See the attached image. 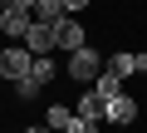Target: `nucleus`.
<instances>
[{"label":"nucleus","mask_w":147,"mask_h":133,"mask_svg":"<svg viewBox=\"0 0 147 133\" xmlns=\"http://www.w3.org/2000/svg\"><path fill=\"white\" fill-rule=\"evenodd\" d=\"M30 64H34V54H30L20 40H10L5 49H0V79H10V84L25 79V74H30Z\"/></svg>","instance_id":"2"},{"label":"nucleus","mask_w":147,"mask_h":133,"mask_svg":"<svg viewBox=\"0 0 147 133\" xmlns=\"http://www.w3.org/2000/svg\"><path fill=\"white\" fill-rule=\"evenodd\" d=\"M88 10V0H64V15H84Z\"/></svg>","instance_id":"13"},{"label":"nucleus","mask_w":147,"mask_h":133,"mask_svg":"<svg viewBox=\"0 0 147 133\" xmlns=\"http://www.w3.org/2000/svg\"><path fill=\"white\" fill-rule=\"evenodd\" d=\"M69 118H74V108H69V104H54V108L44 113V123H49L54 133H64V128H69Z\"/></svg>","instance_id":"9"},{"label":"nucleus","mask_w":147,"mask_h":133,"mask_svg":"<svg viewBox=\"0 0 147 133\" xmlns=\"http://www.w3.org/2000/svg\"><path fill=\"white\" fill-rule=\"evenodd\" d=\"M103 108H108V99L88 84V94H79V113H84V118H93V123H103Z\"/></svg>","instance_id":"7"},{"label":"nucleus","mask_w":147,"mask_h":133,"mask_svg":"<svg viewBox=\"0 0 147 133\" xmlns=\"http://www.w3.org/2000/svg\"><path fill=\"white\" fill-rule=\"evenodd\" d=\"M20 133H54V128H49V123H44V128H20Z\"/></svg>","instance_id":"14"},{"label":"nucleus","mask_w":147,"mask_h":133,"mask_svg":"<svg viewBox=\"0 0 147 133\" xmlns=\"http://www.w3.org/2000/svg\"><path fill=\"white\" fill-rule=\"evenodd\" d=\"M0 30H5V15H0Z\"/></svg>","instance_id":"15"},{"label":"nucleus","mask_w":147,"mask_h":133,"mask_svg":"<svg viewBox=\"0 0 147 133\" xmlns=\"http://www.w3.org/2000/svg\"><path fill=\"white\" fill-rule=\"evenodd\" d=\"M64 133H98V123H93V118H84V113H74Z\"/></svg>","instance_id":"11"},{"label":"nucleus","mask_w":147,"mask_h":133,"mask_svg":"<svg viewBox=\"0 0 147 133\" xmlns=\"http://www.w3.org/2000/svg\"><path fill=\"white\" fill-rule=\"evenodd\" d=\"M103 123H118V128H127V123H137V99L118 89V94L108 99V108H103Z\"/></svg>","instance_id":"3"},{"label":"nucleus","mask_w":147,"mask_h":133,"mask_svg":"<svg viewBox=\"0 0 147 133\" xmlns=\"http://www.w3.org/2000/svg\"><path fill=\"white\" fill-rule=\"evenodd\" d=\"M30 74H34V84L44 89V84H54V79H59V64H54L49 54H34V64H30Z\"/></svg>","instance_id":"8"},{"label":"nucleus","mask_w":147,"mask_h":133,"mask_svg":"<svg viewBox=\"0 0 147 133\" xmlns=\"http://www.w3.org/2000/svg\"><path fill=\"white\" fill-rule=\"evenodd\" d=\"M64 74L74 79V84H93L98 74H103V54L98 49H88V44H79L69 54V64H64Z\"/></svg>","instance_id":"1"},{"label":"nucleus","mask_w":147,"mask_h":133,"mask_svg":"<svg viewBox=\"0 0 147 133\" xmlns=\"http://www.w3.org/2000/svg\"><path fill=\"white\" fill-rule=\"evenodd\" d=\"M30 20H34V25H44V30H54V25L64 20V0H34Z\"/></svg>","instance_id":"6"},{"label":"nucleus","mask_w":147,"mask_h":133,"mask_svg":"<svg viewBox=\"0 0 147 133\" xmlns=\"http://www.w3.org/2000/svg\"><path fill=\"white\" fill-rule=\"evenodd\" d=\"M79 44H88V40H84V25H79V15H64V20L54 25V49H64V54H74Z\"/></svg>","instance_id":"4"},{"label":"nucleus","mask_w":147,"mask_h":133,"mask_svg":"<svg viewBox=\"0 0 147 133\" xmlns=\"http://www.w3.org/2000/svg\"><path fill=\"white\" fill-rule=\"evenodd\" d=\"M93 89H98V94H103V99H113V94H118V89H123V79H118V74H113V69H103V74H98V79H93Z\"/></svg>","instance_id":"10"},{"label":"nucleus","mask_w":147,"mask_h":133,"mask_svg":"<svg viewBox=\"0 0 147 133\" xmlns=\"http://www.w3.org/2000/svg\"><path fill=\"white\" fill-rule=\"evenodd\" d=\"M0 10H5V0H0Z\"/></svg>","instance_id":"16"},{"label":"nucleus","mask_w":147,"mask_h":133,"mask_svg":"<svg viewBox=\"0 0 147 133\" xmlns=\"http://www.w3.org/2000/svg\"><path fill=\"white\" fill-rule=\"evenodd\" d=\"M30 54H54V30H44V25H34L30 20V30H25V40H20Z\"/></svg>","instance_id":"5"},{"label":"nucleus","mask_w":147,"mask_h":133,"mask_svg":"<svg viewBox=\"0 0 147 133\" xmlns=\"http://www.w3.org/2000/svg\"><path fill=\"white\" fill-rule=\"evenodd\" d=\"M39 94V84H34V74H25V79H15V99H34Z\"/></svg>","instance_id":"12"}]
</instances>
